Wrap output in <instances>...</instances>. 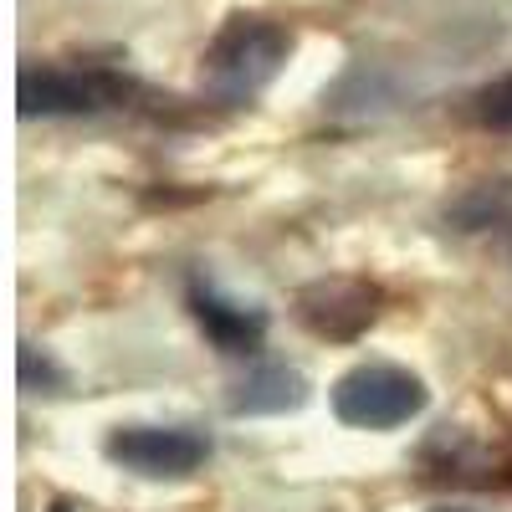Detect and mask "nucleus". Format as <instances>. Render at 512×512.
<instances>
[{
	"label": "nucleus",
	"mask_w": 512,
	"mask_h": 512,
	"mask_svg": "<svg viewBox=\"0 0 512 512\" xmlns=\"http://www.w3.org/2000/svg\"><path fill=\"white\" fill-rule=\"evenodd\" d=\"M287 57H292L287 26H277L272 16H256V11H236V16H226V26L210 36V47L200 52L205 93L221 98V103H251L277 82Z\"/></svg>",
	"instance_id": "1"
},
{
	"label": "nucleus",
	"mask_w": 512,
	"mask_h": 512,
	"mask_svg": "<svg viewBox=\"0 0 512 512\" xmlns=\"http://www.w3.org/2000/svg\"><path fill=\"white\" fill-rule=\"evenodd\" d=\"M425 384L420 374L400 364H354L333 384V415L354 431H395L425 410Z\"/></svg>",
	"instance_id": "2"
},
{
	"label": "nucleus",
	"mask_w": 512,
	"mask_h": 512,
	"mask_svg": "<svg viewBox=\"0 0 512 512\" xmlns=\"http://www.w3.org/2000/svg\"><path fill=\"white\" fill-rule=\"evenodd\" d=\"M134 93V82L103 67H21L16 108L21 118H77L113 108Z\"/></svg>",
	"instance_id": "3"
},
{
	"label": "nucleus",
	"mask_w": 512,
	"mask_h": 512,
	"mask_svg": "<svg viewBox=\"0 0 512 512\" xmlns=\"http://www.w3.org/2000/svg\"><path fill=\"white\" fill-rule=\"evenodd\" d=\"M103 451L113 466L149 482H180L210 461V441L190 425H118Z\"/></svg>",
	"instance_id": "4"
},
{
	"label": "nucleus",
	"mask_w": 512,
	"mask_h": 512,
	"mask_svg": "<svg viewBox=\"0 0 512 512\" xmlns=\"http://www.w3.org/2000/svg\"><path fill=\"white\" fill-rule=\"evenodd\" d=\"M297 318L318 338H359L379 318V287L359 277H323L297 292Z\"/></svg>",
	"instance_id": "5"
},
{
	"label": "nucleus",
	"mask_w": 512,
	"mask_h": 512,
	"mask_svg": "<svg viewBox=\"0 0 512 512\" xmlns=\"http://www.w3.org/2000/svg\"><path fill=\"white\" fill-rule=\"evenodd\" d=\"M190 313L200 323V333L216 344L221 354H256L267 338V313L251 308V303H236V297H221L216 287H190Z\"/></svg>",
	"instance_id": "6"
},
{
	"label": "nucleus",
	"mask_w": 512,
	"mask_h": 512,
	"mask_svg": "<svg viewBox=\"0 0 512 512\" xmlns=\"http://www.w3.org/2000/svg\"><path fill=\"white\" fill-rule=\"evenodd\" d=\"M303 400H308V379L287 364H267L236 384L231 410L236 415H282V410H297Z\"/></svg>",
	"instance_id": "7"
},
{
	"label": "nucleus",
	"mask_w": 512,
	"mask_h": 512,
	"mask_svg": "<svg viewBox=\"0 0 512 512\" xmlns=\"http://www.w3.org/2000/svg\"><path fill=\"white\" fill-rule=\"evenodd\" d=\"M477 118L487 128H497V134H512V72L477 93Z\"/></svg>",
	"instance_id": "8"
},
{
	"label": "nucleus",
	"mask_w": 512,
	"mask_h": 512,
	"mask_svg": "<svg viewBox=\"0 0 512 512\" xmlns=\"http://www.w3.org/2000/svg\"><path fill=\"white\" fill-rule=\"evenodd\" d=\"M16 374H21V384H26V390H36V384H62L67 374L47 359V354H41L36 344H21V364H16Z\"/></svg>",
	"instance_id": "9"
},
{
	"label": "nucleus",
	"mask_w": 512,
	"mask_h": 512,
	"mask_svg": "<svg viewBox=\"0 0 512 512\" xmlns=\"http://www.w3.org/2000/svg\"><path fill=\"white\" fill-rule=\"evenodd\" d=\"M436 512H472V507H436Z\"/></svg>",
	"instance_id": "10"
}]
</instances>
